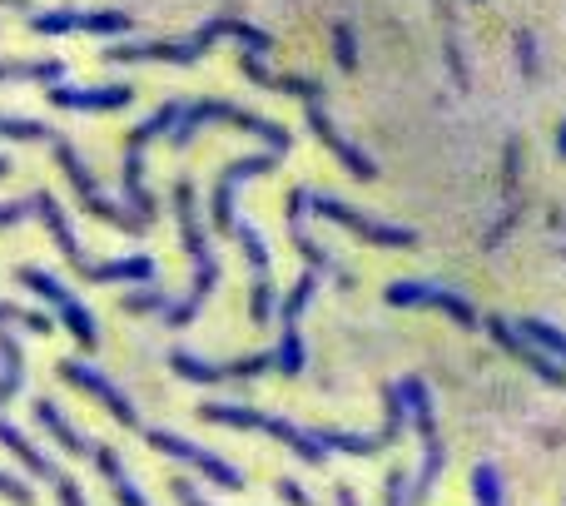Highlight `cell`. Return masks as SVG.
Instances as JSON below:
<instances>
[{"instance_id":"1","label":"cell","mask_w":566,"mask_h":506,"mask_svg":"<svg viewBox=\"0 0 566 506\" xmlns=\"http://www.w3.org/2000/svg\"><path fill=\"white\" fill-rule=\"evenodd\" d=\"M383 407H388V422H383V432H373V437H358V432H308V427H298V422H288V417H264V412H254V407H234V402H204L199 412H204L209 422H224V427L269 432V437L288 442V447H293L303 462H323L328 452L373 457V452L393 447V442L403 437V422H408L403 392H398V387H383Z\"/></svg>"},{"instance_id":"2","label":"cell","mask_w":566,"mask_h":506,"mask_svg":"<svg viewBox=\"0 0 566 506\" xmlns=\"http://www.w3.org/2000/svg\"><path fill=\"white\" fill-rule=\"evenodd\" d=\"M174 214H179L184 249H189V258H194V288H189L184 303L164 308V328H184V323L204 308V298L214 293V283H219V258H214V244H209L204 229H199V209H194V184H189V179L174 184Z\"/></svg>"},{"instance_id":"3","label":"cell","mask_w":566,"mask_h":506,"mask_svg":"<svg viewBox=\"0 0 566 506\" xmlns=\"http://www.w3.org/2000/svg\"><path fill=\"white\" fill-rule=\"evenodd\" d=\"M30 209L45 219V229L55 234L65 263H70L85 283H144V278H154V263H149V258H120V263H95V258H85V249L75 244V234H70V224H65V214H60V204H55L45 189L30 199Z\"/></svg>"},{"instance_id":"4","label":"cell","mask_w":566,"mask_h":506,"mask_svg":"<svg viewBox=\"0 0 566 506\" xmlns=\"http://www.w3.org/2000/svg\"><path fill=\"white\" fill-rule=\"evenodd\" d=\"M204 125H239L249 129V134H259V139H269L274 144V154H288V144H293V134L274 120H264V115H254V110H239V105H229V100H199V105H189L184 115H179V125L169 129V144L174 149H184L194 134Z\"/></svg>"},{"instance_id":"5","label":"cell","mask_w":566,"mask_h":506,"mask_svg":"<svg viewBox=\"0 0 566 506\" xmlns=\"http://www.w3.org/2000/svg\"><path fill=\"white\" fill-rule=\"evenodd\" d=\"M239 30V15H214L209 25H199L189 40H140V45H110L105 60L110 65H130V60H164V65H194L199 55L214 50V40L234 35Z\"/></svg>"},{"instance_id":"6","label":"cell","mask_w":566,"mask_h":506,"mask_svg":"<svg viewBox=\"0 0 566 506\" xmlns=\"http://www.w3.org/2000/svg\"><path fill=\"white\" fill-rule=\"evenodd\" d=\"M50 144H55V159H60V169H65V179L75 184V194L85 199V209L95 214V219H105V224H115V229H130V234H140L144 224L135 219V214H120L100 189H95V174H90V164L75 154V144L65 139V134H50Z\"/></svg>"},{"instance_id":"7","label":"cell","mask_w":566,"mask_h":506,"mask_svg":"<svg viewBox=\"0 0 566 506\" xmlns=\"http://www.w3.org/2000/svg\"><path fill=\"white\" fill-rule=\"evenodd\" d=\"M403 402H408V412L418 417V432H423V472H418V482H413V497L427 502L432 497V487H437V477H442V462H447V452H442V437H437V417H432V402H427V387L418 378H403Z\"/></svg>"},{"instance_id":"8","label":"cell","mask_w":566,"mask_h":506,"mask_svg":"<svg viewBox=\"0 0 566 506\" xmlns=\"http://www.w3.org/2000/svg\"><path fill=\"white\" fill-rule=\"evenodd\" d=\"M25 25L35 30V35H70V30H85V35H120V30H130L135 20H130V10H30L25 15Z\"/></svg>"},{"instance_id":"9","label":"cell","mask_w":566,"mask_h":506,"mask_svg":"<svg viewBox=\"0 0 566 506\" xmlns=\"http://www.w3.org/2000/svg\"><path fill=\"white\" fill-rule=\"evenodd\" d=\"M313 214L318 219H333V224H343L348 234H363L368 244H378V249H413L418 244V234L413 229H403V224H378V219H363V214H353L343 199H328V194H313Z\"/></svg>"},{"instance_id":"10","label":"cell","mask_w":566,"mask_h":506,"mask_svg":"<svg viewBox=\"0 0 566 506\" xmlns=\"http://www.w3.org/2000/svg\"><path fill=\"white\" fill-rule=\"evenodd\" d=\"M20 283H25L30 293H40L45 303H55V308H60L65 328L75 333V343H80L85 353H90V348L100 343V333H95V318H90V313H85V308H80V303L70 298V288H60V283H55L50 273H40V268H20Z\"/></svg>"},{"instance_id":"11","label":"cell","mask_w":566,"mask_h":506,"mask_svg":"<svg viewBox=\"0 0 566 506\" xmlns=\"http://www.w3.org/2000/svg\"><path fill=\"white\" fill-rule=\"evenodd\" d=\"M60 378L75 382L80 392H90L95 402H105V412H110L115 422H125V427H140V412H135V402H130V397H125V392H120V387H115L110 378H100L95 368H85L80 358H65V363H60Z\"/></svg>"},{"instance_id":"12","label":"cell","mask_w":566,"mask_h":506,"mask_svg":"<svg viewBox=\"0 0 566 506\" xmlns=\"http://www.w3.org/2000/svg\"><path fill=\"white\" fill-rule=\"evenodd\" d=\"M149 447L164 452V457H179V462L199 467V472H204L209 482H219L224 492H239V487H244V477H239L229 462H219L214 452H204V447H194V442H184V437H174V432H149Z\"/></svg>"},{"instance_id":"13","label":"cell","mask_w":566,"mask_h":506,"mask_svg":"<svg viewBox=\"0 0 566 506\" xmlns=\"http://www.w3.org/2000/svg\"><path fill=\"white\" fill-rule=\"evenodd\" d=\"M274 159L279 154H254V159H234L224 174H219V184H214V229H224V234H234V189L244 184V179H259V174H269L274 169Z\"/></svg>"},{"instance_id":"14","label":"cell","mask_w":566,"mask_h":506,"mask_svg":"<svg viewBox=\"0 0 566 506\" xmlns=\"http://www.w3.org/2000/svg\"><path fill=\"white\" fill-rule=\"evenodd\" d=\"M388 303H398V308H442V313H447L452 323H462V328L477 323V308L462 303L457 293L437 288V283H393V288H388Z\"/></svg>"},{"instance_id":"15","label":"cell","mask_w":566,"mask_h":506,"mask_svg":"<svg viewBox=\"0 0 566 506\" xmlns=\"http://www.w3.org/2000/svg\"><path fill=\"white\" fill-rule=\"evenodd\" d=\"M313 278H318V273H303V278L293 283L288 303H283V343H279V353H274V363H279V373H288V378H298V373H303V343H298V313H303V303L313 298Z\"/></svg>"},{"instance_id":"16","label":"cell","mask_w":566,"mask_h":506,"mask_svg":"<svg viewBox=\"0 0 566 506\" xmlns=\"http://www.w3.org/2000/svg\"><path fill=\"white\" fill-rule=\"evenodd\" d=\"M169 363H174V373H179V378H189V382L259 378V373H269V368H279V363H274V353H254V358H234V363H199V358H189V353H174Z\"/></svg>"},{"instance_id":"17","label":"cell","mask_w":566,"mask_h":506,"mask_svg":"<svg viewBox=\"0 0 566 506\" xmlns=\"http://www.w3.org/2000/svg\"><path fill=\"white\" fill-rule=\"evenodd\" d=\"M308 204H313V189H293V194H288V209H283V214H288V234H293V249L308 258V273H328V278L348 283V273H343V268H338V263H333L328 253H323L318 244H313V239H308V234H303V214H308Z\"/></svg>"},{"instance_id":"18","label":"cell","mask_w":566,"mask_h":506,"mask_svg":"<svg viewBox=\"0 0 566 506\" xmlns=\"http://www.w3.org/2000/svg\"><path fill=\"white\" fill-rule=\"evenodd\" d=\"M308 129H313V134H318V139H323V144L343 159V169H348L353 179H373V174H378V169H373V159H368L363 149H353V144L338 134V125L323 115V105H308Z\"/></svg>"},{"instance_id":"19","label":"cell","mask_w":566,"mask_h":506,"mask_svg":"<svg viewBox=\"0 0 566 506\" xmlns=\"http://www.w3.org/2000/svg\"><path fill=\"white\" fill-rule=\"evenodd\" d=\"M487 333H492V338H497V343H502V348H507L512 358H522V363H527V368H532V373H537L542 382H552V387H566V368H557V363H552L547 353L527 348V343H522V333H512V323H502V318H487Z\"/></svg>"},{"instance_id":"20","label":"cell","mask_w":566,"mask_h":506,"mask_svg":"<svg viewBox=\"0 0 566 506\" xmlns=\"http://www.w3.org/2000/svg\"><path fill=\"white\" fill-rule=\"evenodd\" d=\"M135 100L130 85H100V90H70V85H55L50 90V105L60 110H125Z\"/></svg>"},{"instance_id":"21","label":"cell","mask_w":566,"mask_h":506,"mask_svg":"<svg viewBox=\"0 0 566 506\" xmlns=\"http://www.w3.org/2000/svg\"><path fill=\"white\" fill-rule=\"evenodd\" d=\"M35 422H40V427H45V432H50V437H55V442H60L65 452H75V457H85V452H95V442H85V437H80V432H75V427L65 422V412H60V402H50V397H40V402H35Z\"/></svg>"},{"instance_id":"22","label":"cell","mask_w":566,"mask_h":506,"mask_svg":"<svg viewBox=\"0 0 566 506\" xmlns=\"http://www.w3.org/2000/svg\"><path fill=\"white\" fill-rule=\"evenodd\" d=\"M65 65L60 60H0V80H40V85H60Z\"/></svg>"},{"instance_id":"23","label":"cell","mask_w":566,"mask_h":506,"mask_svg":"<svg viewBox=\"0 0 566 506\" xmlns=\"http://www.w3.org/2000/svg\"><path fill=\"white\" fill-rule=\"evenodd\" d=\"M179 115H184V105H174V100H169V105H159V110H154L140 129H130V149H140V154H144V144H149L154 134H164V129L179 125Z\"/></svg>"},{"instance_id":"24","label":"cell","mask_w":566,"mask_h":506,"mask_svg":"<svg viewBox=\"0 0 566 506\" xmlns=\"http://www.w3.org/2000/svg\"><path fill=\"white\" fill-rule=\"evenodd\" d=\"M0 407L20 392V378H25V368H20V343L15 338H0Z\"/></svg>"},{"instance_id":"25","label":"cell","mask_w":566,"mask_h":506,"mask_svg":"<svg viewBox=\"0 0 566 506\" xmlns=\"http://www.w3.org/2000/svg\"><path fill=\"white\" fill-rule=\"evenodd\" d=\"M0 323H15V328H25V333H55V318H50V313H30V308H20V303H0Z\"/></svg>"},{"instance_id":"26","label":"cell","mask_w":566,"mask_h":506,"mask_svg":"<svg viewBox=\"0 0 566 506\" xmlns=\"http://www.w3.org/2000/svg\"><path fill=\"white\" fill-rule=\"evenodd\" d=\"M472 497H477V506H502V477H497L492 462H482L472 472Z\"/></svg>"},{"instance_id":"27","label":"cell","mask_w":566,"mask_h":506,"mask_svg":"<svg viewBox=\"0 0 566 506\" xmlns=\"http://www.w3.org/2000/svg\"><path fill=\"white\" fill-rule=\"evenodd\" d=\"M333 55H338V70H358V40L348 20H333Z\"/></svg>"},{"instance_id":"28","label":"cell","mask_w":566,"mask_h":506,"mask_svg":"<svg viewBox=\"0 0 566 506\" xmlns=\"http://www.w3.org/2000/svg\"><path fill=\"white\" fill-rule=\"evenodd\" d=\"M522 333H527V338H537V343H542L547 353H557V358L566 363V333H562V328H552V323L532 318V323H522Z\"/></svg>"},{"instance_id":"29","label":"cell","mask_w":566,"mask_h":506,"mask_svg":"<svg viewBox=\"0 0 566 506\" xmlns=\"http://www.w3.org/2000/svg\"><path fill=\"white\" fill-rule=\"evenodd\" d=\"M55 129L40 120H0V139H50Z\"/></svg>"},{"instance_id":"30","label":"cell","mask_w":566,"mask_h":506,"mask_svg":"<svg viewBox=\"0 0 566 506\" xmlns=\"http://www.w3.org/2000/svg\"><path fill=\"white\" fill-rule=\"evenodd\" d=\"M517 65H522V80H537V40H532V30H517Z\"/></svg>"},{"instance_id":"31","label":"cell","mask_w":566,"mask_h":506,"mask_svg":"<svg viewBox=\"0 0 566 506\" xmlns=\"http://www.w3.org/2000/svg\"><path fill=\"white\" fill-rule=\"evenodd\" d=\"M154 308H159V313L169 308V298H164L159 288H149V293H130V298H125V313H154Z\"/></svg>"},{"instance_id":"32","label":"cell","mask_w":566,"mask_h":506,"mask_svg":"<svg viewBox=\"0 0 566 506\" xmlns=\"http://www.w3.org/2000/svg\"><path fill=\"white\" fill-rule=\"evenodd\" d=\"M0 497H10L15 506H35V492L20 477H5V472H0Z\"/></svg>"},{"instance_id":"33","label":"cell","mask_w":566,"mask_h":506,"mask_svg":"<svg viewBox=\"0 0 566 506\" xmlns=\"http://www.w3.org/2000/svg\"><path fill=\"white\" fill-rule=\"evenodd\" d=\"M169 487H174V497H179V506H204V502H199V492H194V482H189V477H174Z\"/></svg>"},{"instance_id":"34","label":"cell","mask_w":566,"mask_h":506,"mask_svg":"<svg viewBox=\"0 0 566 506\" xmlns=\"http://www.w3.org/2000/svg\"><path fill=\"white\" fill-rule=\"evenodd\" d=\"M279 497H283V502H293V506H313V502H308V492H303L298 482H288V477L279 482Z\"/></svg>"},{"instance_id":"35","label":"cell","mask_w":566,"mask_h":506,"mask_svg":"<svg viewBox=\"0 0 566 506\" xmlns=\"http://www.w3.org/2000/svg\"><path fill=\"white\" fill-rule=\"evenodd\" d=\"M557 154L566 159V120H562V129H557Z\"/></svg>"},{"instance_id":"36","label":"cell","mask_w":566,"mask_h":506,"mask_svg":"<svg viewBox=\"0 0 566 506\" xmlns=\"http://www.w3.org/2000/svg\"><path fill=\"white\" fill-rule=\"evenodd\" d=\"M0 5H15V10H30V0H0Z\"/></svg>"},{"instance_id":"37","label":"cell","mask_w":566,"mask_h":506,"mask_svg":"<svg viewBox=\"0 0 566 506\" xmlns=\"http://www.w3.org/2000/svg\"><path fill=\"white\" fill-rule=\"evenodd\" d=\"M0 174H10V159H5V154H0Z\"/></svg>"},{"instance_id":"38","label":"cell","mask_w":566,"mask_h":506,"mask_svg":"<svg viewBox=\"0 0 566 506\" xmlns=\"http://www.w3.org/2000/svg\"><path fill=\"white\" fill-rule=\"evenodd\" d=\"M472 5H482V0H472Z\"/></svg>"}]
</instances>
